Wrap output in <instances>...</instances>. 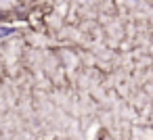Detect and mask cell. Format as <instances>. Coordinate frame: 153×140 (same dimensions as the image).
Listing matches in <instances>:
<instances>
[{
	"label": "cell",
	"mask_w": 153,
	"mask_h": 140,
	"mask_svg": "<svg viewBox=\"0 0 153 140\" xmlns=\"http://www.w3.org/2000/svg\"><path fill=\"white\" fill-rule=\"evenodd\" d=\"M11 32H13L11 27H0V38H4V36H9Z\"/></svg>",
	"instance_id": "obj_1"
}]
</instances>
